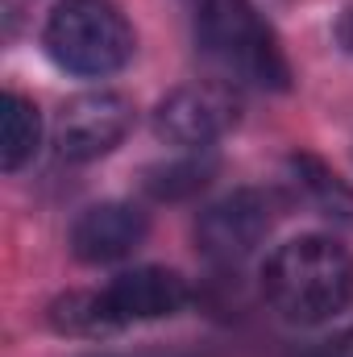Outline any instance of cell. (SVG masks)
Listing matches in <instances>:
<instances>
[{"label": "cell", "instance_id": "obj_14", "mask_svg": "<svg viewBox=\"0 0 353 357\" xmlns=\"http://www.w3.org/2000/svg\"><path fill=\"white\" fill-rule=\"evenodd\" d=\"M345 38H350V46H353V17H350V25H345Z\"/></svg>", "mask_w": 353, "mask_h": 357}, {"label": "cell", "instance_id": "obj_1", "mask_svg": "<svg viewBox=\"0 0 353 357\" xmlns=\"http://www.w3.org/2000/svg\"><path fill=\"white\" fill-rule=\"evenodd\" d=\"M262 295L291 324H324L353 299V254L324 233H303L266 258Z\"/></svg>", "mask_w": 353, "mask_h": 357}, {"label": "cell", "instance_id": "obj_2", "mask_svg": "<svg viewBox=\"0 0 353 357\" xmlns=\"http://www.w3.org/2000/svg\"><path fill=\"white\" fill-rule=\"evenodd\" d=\"M195 33H200L204 54L237 84L287 88L291 67H287L270 25L262 21V13L250 0H200Z\"/></svg>", "mask_w": 353, "mask_h": 357}, {"label": "cell", "instance_id": "obj_13", "mask_svg": "<svg viewBox=\"0 0 353 357\" xmlns=\"http://www.w3.org/2000/svg\"><path fill=\"white\" fill-rule=\"evenodd\" d=\"M316 357H353V324L350 328H341L337 337H329L324 345H320V354Z\"/></svg>", "mask_w": 353, "mask_h": 357}, {"label": "cell", "instance_id": "obj_9", "mask_svg": "<svg viewBox=\"0 0 353 357\" xmlns=\"http://www.w3.org/2000/svg\"><path fill=\"white\" fill-rule=\"evenodd\" d=\"M291 171V187H295V199L308 204L316 216L333 220V225H350L353 229V187L341 175H333L320 158L312 154H295L287 162Z\"/></svg>", "mask_w": 353, "mask_h": 357}, {"label": "cell", "instance_id": "obj_11", "mask_svg": "<svg viewBox=\"0 0 353 357\" xmlns=\"http://www.w3.org/2000/svg\"><path fill=\"white\" fill-rule=\"evenodd\" d=\"M50 324L59 333H71V337H104V333H117L121 328L117 316L108 312L104 291H71V295L54 299Z\"/></svg>", "mask_w": 353, "mask_h": 357}, {"label": "cell", "instance_id": "obj_7", "mask_svg": "<svg viewBox=\"0 0 353 357\" xmlns=\"http://www.w3.org/2000/svg\"><path fill=\"white\" fill-rule=\"evenodd\" d=\"M104 299H108V312L117 316V324H137V320H163V316H175L187 307L191 291H187V278L175 274L167 266H137L117 274L108 287H104Z\"/></svg>", "mask_w": 353, "mask_h": 357}, {"label": "cell", "instance_id": "obj_6", "mask_svg": "<svg viewBox=\"0 0 353 357\" xmlns=\"http://www.w3.org/2000/svg\"><path fill=\"white\" fill-rule=\"evenodd\" d=\"M129 125H133V104L121 91H84V96L67 100L54 142H59L63 158L91 162V158H104L108 150H117L125 142Z\"/></svg>", "mask_w": 353, "mask_h": 357}, {"label": "cell", "instance_id": "obj_8", "mask_svg": "<svg viewBox=\"0 0 353 357\" xmlns=\"http://www.w3.org/2000/svg\"><path fill=\"white\" fill-rule=\"evenodd\" d=\"M146 229H150V220L137 204H121V199L96 204L75 220L71 250H75L80 262H91V266L117 262V258H129L146 241Z\"/></svg>", "mask_w": 353, "mask_h": 357}, {"label": "cell", "instance_id": "obj_3", "mask_svg": "<svg viewBox=\"0 0 353 357\" xmlns=\"http://www.w3.org/2000/svg\"><path fill=\"white\" fill-rule=\"evenodd\" d=\"M46 50L71 75H112L133 54V29L112 0H59L46 21Z\"/></svg>", "mask_w": 353, "mask_h": 357}, {"label": "cell", "instance_id": "obj_10", "mask_svg": "<svg viewBox=\"0 0 353 357\" xmlns=\"http://www.w3.org/2000/svg\"><path fill=\"white\" fill-rule=\"evenodd\" d=\"M38 142H42V116L38 108L8 91L0 100V167L4 171H21L33 154H38Z\"/></svg>", "mask_w": 353, "mask_h": 357}, {"label": "cell", "instance_id": "obj_4", "mask_svg": "<svg viewBox=\"0 0 353 357\" xmlns=\"http://www.w3.org/2000/svg\"><path fill=\"white\" fill-rule=\"evenodd\" d=\"M278 212H283V204L274 191L241 187V191L216 199L212 208H204V216L195 225V241L216 262H241L270 237V229L278 225Z\"/></svg>", "mask_w": 353, "mask_h": 357}, {"label": "cell", "instance_id": "obj_12", "mask_svg": "<svg viewBox=\"0 0 353 357\" xmlns=\"http://www.w3.org/2000/svg\"><path fill=\"white\" fill-rule=\"evenodd\" d=\"M216 171L212 158H200V150H183V158L167 162V167H154L146 175V191L154 199H183V195H195Z\"/></svg>", "mask_w": 353, "mask_h": 357}, {"label": "cell", "instance_id": "obj_5", "mask_svg": "<svg viewBox=\"0 0 353 357\" xmlns=\"http://www.w3.org/2000/svg\"><path fill=\"white\" fill-rule=\"evenodd\" d=\"M237 121V91L220 79H195L175 88L154 108V133L158 142L175 150H204L220 133H229Z\"/></svg>", "mask_w": 353, "mask_h": 357}]
</instances>
